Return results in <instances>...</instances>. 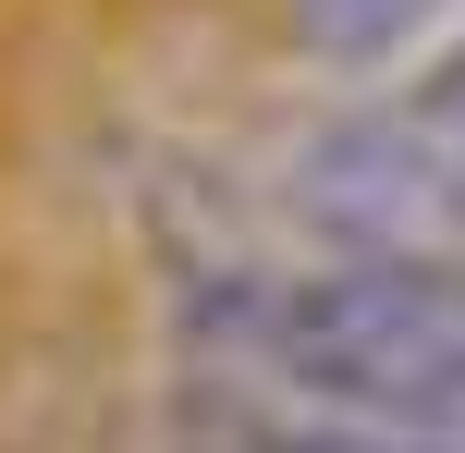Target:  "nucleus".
Here are the masks:
<instances>
[{
	"mask_svg": "<svg viewBox=\"0 0 465 453\" xmlns=\"http://www.w3.org/2000/svg\"><path fill=\"white\" fill-rule=\"evenodd\" d=\"M160 453H465V429H380V417H319V405L184 380L160 417Z\"/></svg>",
	"mask_w": 465,
	"mask_h": 453,
	"instance_id": "nucleus-2",
	"label": "nucleus"
},
{
	"mask_svg": "<svg viewBox=\"0 0 465 453\" xmlns=\"http://www.w3.org/2000/svg\"><path fill=\"white\" fill-rule=\"evenodd\" d=\"M184 356L221 392L380 429H465V270L453 258H221L184 282Z\"/></svg>",
	"mask_w": 465,
	"mask_h": 453,
	"instance_id": "nucleus-1",
	"label": "nucleus"
},
{
	"mask_svg": "<svg viewBox=\"0 0 465 453\" xmlns=\"http://www.w3.org/2000/svg\"><path fill=\"white\" fill-rule=\"evenodd\" d=\"M441 13H453V0H282L294 49H306V62H331V74H380V62H404L417 37H441Z\"/></svg>",
	"mask_w": 465,
	"mask_h": 453,
	"instance_id": "nucleus-3",
	"label": "nucleus"
}]
</instances>
